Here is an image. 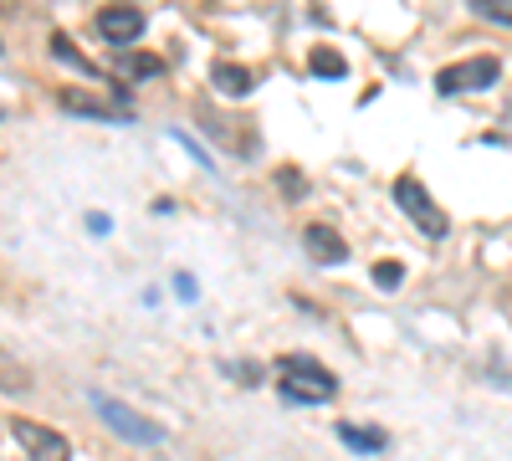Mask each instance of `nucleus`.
Returning a JSON list of instances; mask_svg holds the SVG:
<instances>
[{"label": "nucleus", "mask_w": 512, "mask_h": 461, "mask_svg": "<svg viewBox=\"0 0 512 461\" xmlns=\"http://www.w3.org/2000/svg\"><path fill=\"white\" fill-rule=\"evenodd\" d=\"M282 190H287V195H303V190H308V180L287 170V175H282Z\"/></svg>", "instance_id": "obj_17"}, {"label": "nucleus", "mask_w": 512, "mask_h": 461, "mask_svg": "<svg viewBox=\"0 0 512 461\" xmlns=\"http://www.w3.org/2000/svg\"><path fill=\"white\" fill-rule=\"evenodd\" d=\"M52 52H57V62H67V67H82V72H88V77H103V72H98V67L88 62V57H82V52H72V41H67L62 31L52 36Z\"/></svg>", "instance_id": "obj_13"}, {"label": "nucleus", "mask_w": 512, "mask_h": 461, "mask_svg": "<svg viewBox=\"0 0 512 461\" xmlns=\"http://www.w3.org/2000/svg\"><path fill=\"white\" fill-rule=\"evenodd\" d=\"M159 67H164L159 57H134V62H128V72H134V77H154Z\"/></svg>", "instance_id": "obj_15"}, {"label": "nucleus", "mask_w": 512, "mask_h": 461, "mask_svg": "<svg viewBox=\"0 0 512 461\" xmlns=\"http://www.w3.org/2000/svg\"><path fill=\"white\" fill-rule=\"evenodd\" d=\"M144 26H149V16H144L139 6H103V11H98V31L113 41V47H128V41H139Z\"/></svg>", "instance_id": "obj_6"}, {"label": "nucleus", "mask_w": 512, "mask_h": 461, "mask_svg": "<svg viewBox=\"0 0 512 461\" xmlns=\"http://www.w3.org/2000/svg\"><path fill=\"white\" fill-rule=\"evenodd\" d=\"M62 108L67 113H88V118H118V108L113 103H98V98H88V93H62Z\"/></svg>", "instance_id": "obj_10"}, {"label": "nucleus", "mask_w": 512, "mask_h": 461, "mask_svg": "<svg viewBox=\"0 0 512 461\" xmlns=\"http://www.w3.org/2000/svg\"><path fill=\"white\" fill-rule=\"evenodd\" d=\"M400 277H405L400 262H379V267H374V282H379V287H400Z\"/></svg>", "instance_id": "obj_14"}, {"label": "nucleus", "mask_w": 512, "mask_h": 461, "mask_svg": "<svg viewBox=\"0 0 512 461\" xmlns=\"http://www.w3.org/2000/svg\"><path fill=\"white\" fill-rule=\"evenodd\" d=\"M308 67H313V77H344V72H349V62L338 57L333 47H318V52L308 57Z\"/></svg>", "instance_id": "obj_12"}, {"label": "nucleus", "mask_w": 512, "mask_h": 461, "mask_svg": "<svg viewBox=\"0 0 512 461\" xmlns=\"http://www.w3.org/2000/svg\"><path fill=\"white\" fill-rule=\"evenodd\" d=\"M93 410L103 415V421H108L123 441H139V446H159V441H164V431H159L154 421H144L139 410H128V405H118V400H108V395H98V390H93Z\"/></svg>", "instance_id": "obj_3"}, {"label": "nucleus", "mask_w": 512, "mask_h": 461, "mask_svg": "<svg viewBox=\"0 0 512 461\" xmlns=\"http://www.w3.org/2000/svg\"><path fill=\"white\" fill-rule=\"evenodd\" d=\"M303 241H308V251L318 262H328V267H338V262H349V246H344V236H338L333 226H323V221H313L308 231H303Z\"/></svg>", "instance_id": "obj_7"}, {"label": "nucleus", "mask_w": 512, "mask_h": 461, "mask_svg": "<svg viewBox=\"0 0 512 461\" xmlns=\"http://www.w3.org/2000/svg\"><path fill=\"white\" fill-rule=\"evenodd\" d=\"M395 200H400V211L425 231V236H446V216H441V205L425 195V185L415 180V175H400L395 180Z\"/></svg>", "instance_id": "obj_2"}, {"label": "nucleus", "mask_w": 512, "mask_h": 461, "mask_svg": "<svg viewBox=\"0 0 512 461\" xmlns=\"http://www.w3.org/2000/svg\"><path fill=\"white\" fill-rule=\"evenodd\" d=\"M210 82L226 93V98H251V88H256V72L251 67H241V62H216L210 67Z\"/></svg>", "instance_id": "obj_8"}, {"label": "nucleus", "mask_w": 512, "mask_h": 461, "mask_svg": "<svg viewBox=\"0 0 512 461\" xmlns=\"http://www.w3.org/2000/svg\"><path fill=\"white\" fill-rule=\"evenodd\" d=\"M277 374H282V400L323 405V400L338 395V380H333V374H328L313 354H287V359L277 364Z\"/></svg>", "instance_id": "obj_1"}, {"label": "nucleus", "mask_w": 512, "mask_h": 461, "mask_svg": "<svg viewBox=\"0 0 512 461\" xmlns=\"http://www.w3.org/2000/svg\"><path fill=\"white\" fill-rule=\"evenodd\" d=\"M11 431H16V441L31 451V461H72L67 436H62V431H52V426H36V421H11Z\"/></svg>", "instance_id": "obj_5"}, {"label": "nucleus", "mask_w": 512, "mask_h": 461, "mask_svg": "<svg viewBox=\"0 0 512 461\" xmlns=\"http://www.w3.org/2000/svg\"><path fill=\"white\" fill-rule=\"evenodd\" d=\"M497 77H502V62L497 57H466L456 67H441L436 88L441 93H482V88H492Z\"/></svg>", "instance_id": "obj_4"}, {"label": "nucleus", "mask_w": 512, "mask_h": 461, "mask_svg": "<svg viewBox=\"0 0 512 461\" xmlns=\"http://www.w3.org/2000/svg\"><path fill=\"white\" fill-rule=\"evenodd\" d=\"M0 390H11V395H26V390H31L26 364H21L16 354H6V349H0Z\"/></svg>", "instance_id": "obj_9"}, {"label": "nucleus", "mask_w": 512, "mask_h": 461, "mask_svg": "<svg viewBox=\"0 0 512 461\" xmlns=\"http://www.w3.org/2000/svg\"><path fill=\"white\" fill-rule=\"evenodd\" d=\"M477 16H487V21H507V26H512V6H482V0H477Z\"/></svg>", "instance_id": "obj_16"}, {"label": "nucleus", "mask_w": 512, "mask_h": 461, "mask_svg": "<svg viewBox=\"0 0 512 461\" xmlns=\"http://www.w3.org/2000/svg\"><path fill=\"white\" fill-rule=\"evenodd\" d=\"M338 441L354 446V451H384V431H364V426H338Z\"/></svg>", "instance_id": "obj_11"}]
</instances>
